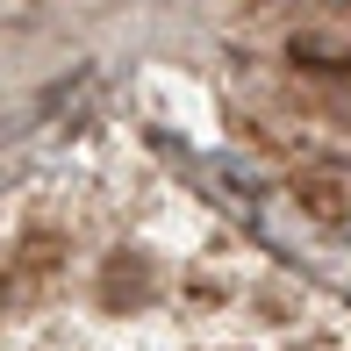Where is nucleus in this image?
<instances>
[{"label": "nucleus", "instance_id": "1", "mask_svg": "<svg viewBox=\"0 0 351 351\" xmlns=\"http://www.w3.org/2000/svg\"><path fill=\"white\" fill-rule=\"evenodd\" d=\"M294 201H301L315 222H344V215H351V186L337 180V172H301V180H294Z\"/></svg>", "mask_w": 351, "mask_h": 351}, {"label": "nucleus", "instance_id": "2", "mask_svg": "<svg viewBox=\"0 0 351 351\" xmlns=\"http://www.w3.org/2000/svg\"><path fill=\"white\" fill-rule=\"evenodd\" d=\"M344 108H351V93H344Z\"/></svg>", "mask_w": 351, "mask_h": 351}]
</instances>
